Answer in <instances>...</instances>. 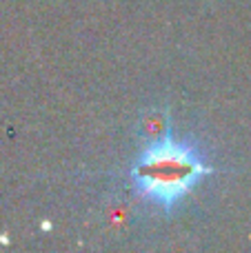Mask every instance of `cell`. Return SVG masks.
<instances>
[{"label": "cell", "mask_w": 251, "mask_h": 253, "mask_svg": "<svg viewBox=\"0 0 251 253\" xmlns=\"http://www.w3.org/2000/svg\"><path fill=\"white\" fill-rule=\"evenodd\" d=\"M211 171L209 160L196 144L158 133L140 149L129 175L142 200L163 211H171Z\"/></svg>", "instance_id": "obj_1"}]
</instances>
